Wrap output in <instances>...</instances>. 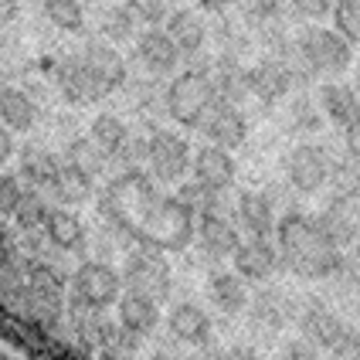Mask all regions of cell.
I'll return each mask as SVG.
<instances>
[{
    "instance_id": "obj_1",
    "label": "cell",
    "mask_w": 360,
    "mask_h": 360,
    "mask_svg": "<svg viewBox=\"0 0 360 360\" xmlns=\"http://www.w3.org/2000/svg\"><path fill=\"white\" fill-rule=\"evenodd\" d=\"M96 214L129 245H153L160 252H184L194 245V211L177 194L160 191V184L143 167L116 170L102 180Z\"/></svg>"
},
{
    "instance_id": "obj_2",
    "label": "cell",
    "mask_w": 360,
    "mask_h": 360,
    "mask_svg": "<svg viewBox=\"0 0 360 360\" xmlns=\"http://www.w3.org/2000/svg\"><path fill=\"white\" fill-rule=\"evenodd\" d=\"M272 241L279 248L282 269L306 282H326L343 259V252L323 238L313 214H306L302 207H289L285 214H279Z\"/></svg>"
},
{
    "instance_id": "obj_3",
    "label": "cell",
    "mask_w": 360,
    "mask_h": 360,
    "mask_svg": "<svg viewBox=\"0 0 360 360\" xmlns=\"http://www.w3.org/2000/svg\"><path fill=\"white\" fill-rule=\"evenodd\" d=\"M211 58L214 55H194L180 65V72H174L167 85H163V105H167V120L180 126V129H200L204 116L211 112V105L218 102L214 85H211Z\"/></svg>"
},
{
    "instance_id": "obj_4",
    "label": "cell",
    "mask_w": 360,
    "mask_h": 360,
    "mask_svg": "<svg viewBox=\"0 0 360 360\" xmlns=\"http://www.w3.org/2000/svg\"><path fill=\"white\" fill-rule=\"evenodd\" d=\"M292 44H296V51H300V58L313 82L343 79L354 68V58H357V48L343 38L340 31L326 27L320 20H306L292 34Z\"/></svg>"
},
{
    "instance_id": "obj_5",
    "label": "cell",
    "mask_w": 360,
    "mask_h": 360,
    "mask_svg": "<svg viewBox=\"0 0 360 360\" xmlns=\"http://www.w3.org/2000/svg\"><path fill=\"white\" fill-rule=\"evenodd\" d=\"M48 79L55 85L58 99L65 105H75V109H85V105H99V102L112 99L109 89L99 82V75L85 65V58L75 51H61L48 61Z\"/></svg>"
},
{
    "instance_id": "obj_6",
    "label": "cell",
    "mask_w": 360,
    "mask_h": 360,
    "mask_svg": "<svg viewBox=\"0 0 360 360\" xmlns=\"http://www.w3.org/2000/svg\"><path fill=\"white\" fill-rule=\"evenodd\" d=\"M333 160H337V153L330 143L300 140L282 157V177L300 198H313V194L326 191L330 174H333Z\"/></svg>"
},
{
    "instance_id": "obj_7",
    "label": "cell",
    "mask_w": 360,
    "mask_h": 360,
    "mask_svg": "<svg viewBox=\"0 0 360 360\" xmlns=\"http://www.w3.org/2000/svg\"><path fill=\"white\" fill-rule=\"evenodd\" d=\"M191 160H194V146L180 129H170V126L150 129V136H146V167L143 170L157 184H163V187L184 184L191 177Z\"/></svg>"
},
{
    "instance_id": "obj_8",
    "label": "cell",
    "mask_w": 360,
    "mask_h": 360,
    "mask_svg": "<svg viewBox=\"0 0 360 360\" xmlns=\"http://www.w3.org/2000/svg\"><path fill=\"white\" fill-rule=\"evenodd\" d=\"M122 296V272H116L105 259H82L68 276V306L85 309H109Z\"/></svg>"
},
{
    "instance_id": "obj_9",
    "label": "cell",
    "mask_w": 360,
    "mask_h": 360,
    "mask_svg": "<svg viewBox=\"0 0 360 360\" xmlns=\"http://www.w3.org/2000/svg\"><path fill=\"white\" fill-rule=\"evenodd\" d=\"M122 285L163 302L170 296V285H174L170 262L163 259V252L153 245H133L126 252V265H122Z\"/></svg>"
},
{
    "instance_id": "obj_10",
    "label": "cell",
    "mask_w": 360,
    "mask_h": 360,
    "mask_svg": "<svg viewBox=\"0 0 360 360\" xmlns=\"http://www.w3.org/2000/svg\"><path fill=\"white\" fill-rule=\"evenodd\" d=\"M133 61L143 68V75L167 82L174 72H180L184 55L163 27H143L133 41Z\"/></svg>"
},
{
    "instance_id": "obj_11",
    "label": "cell",
    "mask_w": 360,
    "mask_h": 360,
    "mask_svg": "<svg viewBox=\"0 0 360 360\" xmlns=\"http://www.w3.org/2000/svg\"><path fill=\"white\" fill-rule=\"evenodd\" d=\"M79 55L85 58V65L99 75V82L109 89V96H116L126 79L133 75V68H129V61L126 55L120 51V44H112V41H105L102 34H82V44H79Z\"/></svg>"
},
{
    "instance_id": "obj_12",
    "label": "cell",
    "mask_w": 360,
    "mask_h": 360,
    "mask_svg": "<svg viewBox=\"0 0 360 360\" xmlns=\"http://www.w3.org/2000/svg\"><path fill=\"white\" fill-rule=\"evenodd\" d=\"M248 89H252V99L272 109L296 92V82H292L289 65L279 55H259L248 65Z\"/></svg>"
},
{
    "instance_id": "obj_13",
    "label": "cell",
    "mask_w": 360,
    "mask_h": 360,
    "mask_svg": "<svg viewBox=\"0 0 360 360\" xmlns=\"http://www.w3.org/2000/svg\"><path fill=\"white\" fill-rule=\"evenodd\" d=\"M204 143H214V146H224V150H241L248 143V133H252V120L241 105H228V102H214L211 112L204 116L198 129Z\"/></svg>"
},
{
    "instance_id": "obj_14",
    "label": "cell",
    "mask_w": 360,
    "mask_h": 360,
    "mask_svg": "<svg viewBox=\"0 0 360 360\" xmlns=\"http://www.w3.org/2000/svg\"><path fill=\"white\" fill-rule=\"evenodd\" d=\"M163 31L180 48L184 61L194 58V55H204L207 44H211V24L204 18V11H198V7H184V4L170 7V14L163 20Z\"/></svg>"
},
{
    "instance_id": "obj_15",
    "label": "cell",
    "mask_w": 360,
    "mask_h": 360,
    "mask_svg": "<svg viewBox=\"0 0 360 360\" xmlns=\"http://www.w3.org/2000/svg\"><path fill=\"white\" fill-rule=\"evenodd\" d=\"M191 180H198L207 191H231L238 180V163L231 157V150L214 146V143H200L191 160Z\"/></svg>"
},
{
    "instance_id": "obj_16",
    "label": "cell",
    "mask_w": 360,
    "mask_h": 360,
    "mask_svg": "<svg viewBox=\"0 0 360 360\" xmlns=\"http://www.w3.org/2000/svg\"><path fill=\"white\" fill-rule=\"evenodd\" d=\"M44 120V105H41L20 82H4L0 89V122L7 129H14L18 136H31Z\"/></svg>"
},
{
    "instance_id": "obj_17",
    "label": "cell",
    "mask_w": 360,
    "mask_h": 360,
    "mask_svg": "<svg viewBox=\"0 0 360 360\" xmlns=\"http://www.w3.org/2000/svg\"><path fill=\"white\" fill-rule=\"evenodd\" d=\"M194 245L200 248L204 259L224 262L231 259L235 248L241 245V231L231 221V214H200L194 221Z\"/></svg>"
},
{
    "instance_id": "obj_18",
    "label": "cell",
    "mask_w": 360,
    "mask_h": 360,
    "mask_svg": "<svg viewBox=\"0 0 360 360\" xmlns=\"http://www.w3.org/2000/svg\"><path fill=\"white\" fill-rule=\"evenodd\" d=\"M316 102H320L326 122L337 126L340 133L360 120V92L354 82H343V79L316 82Z\"/></svg>"
},
{
    "instance_id": "obj_19",
    "label": "cell",
    "mask_w": 360,
    "mask_h": 360,
    "mask_svg": "<svg viewBox=\"0 0 360 360\" xmlns=\"http://www.w3.org/2000/svg\"><path fill=\"white\" fill-rule=\"evenodd\" d=\"M313 221H316V228L323 231V238L330 241L333 248H340V252H347L350 245L360 241V207L347 204V200L330 198L313 214Z\"/></svg>"
},
{
    "instance_id": "obj_20",
    "label": "cell",
    "mask_w": 360,
    "mask_h": 360,
    "mask_svg": "<svg viewBox=\"0 0 360 360\" xmlns=\"http://www.w3.org/2000/svg\"><path fill=\"white\" fill-rule=\"evenodd\" d=\"M44 235L48 241L65 252V255H79L89 259V228L85 221L75 214V207H65V204H51L48 218H44Z\"/></svg>"
},
{
    "instance_id": "obj_21",
    "label": "cell",
    "mask_w": 360,
    "mask_h": 360,
    "mask_svg": "<svg viewBox=\"0 0 360 360\" xmlns=\"http://www.w3.org/2000/svg\"><path fill=\"white\" fill-rule=\"evenodd\" d=\"M61 170V153L44 140H27L18 146V174L38 191H51V184Z\"/></svg>"
},
{
    "instance_id": "obj_22",
    "label": "cell",
    "mask_w": 360,
    "mask_h": 360,
    "mask_svg": "<svg viewBox=\"0 0 360 360\" xmlns=\"http://www.w3.org/2000/svg\"><path fill=\"white\" fill-rule=\"evenodd\" d=\"M231 259H235V272H238L245 282H269L282 269L276 241L272 238H255V235L241 241Z\"/></svg>"
},
{
    "instance_id": "obj_23",
    "label": "cell",
    "mask_w": 360,
    "mask_h": 360,
    "mask_svg": "<svg viewBox=\"0 0 360 360\" xmlns=\"http://www.w3.org/2000/svg\"><path fill=\"white\" fill-rule=\"evenodd\" d=\"M116 320L126 337H150L160 326V302L146 292L126 289L116 302Z\"/></svg>"
},
{
    "instance_id": "obj_24",
    "label": "cell",
    "mask_w": 360,
    "mask_h": 360,
    "mask_svg": "<svg viewBox=\"0 0 360 360\" xmlns=\"http://www.w3.org/2000/svg\"><path fill=\"white\" fill-rule=\"evenodd\" d=\"M296 326H300L302 340H309L313 347H320V350H330L333 343L340 340L343 330H347L340 316L330 306H323L320 300L302 302L300 309H296Z\"/></svg>"
},
{
    "instance_id": "obj_25",
    "label": "cell",
    "mask_w": 360,
    "mask_h": 360,
    "mask_svg": "<svg viewBox=\"0 0 360 360\" xmlns=\"http://www.w3.org/2000/svg\"><path fill=\"white\" fill-rule=\"evenodd\" d=\"M211 85H214V96L218 102H228V105H241L252 99V89H248V65L241 58H231V55H214L211 58Z\"/></svg>"
},
{
    "instance_id": "obj_26",
    "label": "cell",
    "mask_w": 360,
    "mask_h": 360,
    "mask_svg": "<svg viewBox=\"0 0 360 360\" xmlns=\"http://www.w3.org/2000/svg\"><path fill=\"white\" fill-rule=\"evenodd\" d=\"M276 211L279 207L272 204V198L265 191H238V198H235L238 228H245L255 238H272L276 235V221H279Z\"/></svg>"
},
{
    "instance_id": "obj_27",
    "label": "cell",
    "mask_w": 360,
    "mask_h": 360,
    "mask_svg": "<svg viewBox=\"0 0 360 360\" xmlns=\"http://www.w3.org/2000/svg\"><path fill=\"white\" fill-rule=\"evenodd\" d=\"M96 194H99V180H92L89 174H82L79 167H72V163L61 160L58 177H55L51 191H48L51 204H65V207H82V204L96 200Z\"/></svg>"
},
{
    "instance_id": "obj_28",
    "label": "cell",
    "mask_w": 360,
    "mask_h": 360,
    "mask_svg": "<svg viewBox=\"0 0 360 360\" xmlns=\"http://www.w3.org/2000/svg\"><path fill=\"white\" fill-rule=\"evenodd\" d=\"M282 105H285V129H289L292 136L309 140V136L323 133V122H326V116H323L316 96H309L306 89H296L289 99L282 102Z\"/></svg>"
},
{
    "instance_id": "obj_29",
    "label": "cell",
    "mask_w": 360,
    "mask_h": 360,
    "mask_svg": "<svg viewBox=\"0 0 360 360\" xmlns=\"http://www.w3.org/2000/svg\"><path fill=\"white\" fill-rule=\"evenodd\" d=\"M38 14L48 20V27L58 31V34H72V38L89 34V11H85V0H41Z\"/></svg>"
},
{
    "instance_id": "obj_30",
    "label": "cell",
    "mask_w": 360,
    "mask_h": 360,
    "mask_svg": "<svg viewBox=\"0 0 360 360\" xmlns=\"http://www.w3.org/2000/svg\"><path fill=\"white\" fill-rule=\"evenodd\" d=\"M140 20L133 18L129 11H126V4H112V0H105L99 4V14H96V34H102L105 41H112V44H133L136 34H140Z\"/></svg>"
},
{
    "instance_id": "obj_31",
    "label": "cell",
    "mask_w": 360,
    "mask_h": 360,
    "mask_svg": "<svg viewBox=\"0 0 360 360\" xmlns=\"http://www.w3.org/2000/svg\"><path fill=\"white\" fill-rule=\"evenodd\" d=\"M167 326L180 343H204L211 337V316L198 302H174L167 313Z\"/></svg>"
},
{
    "instance_id": "obj_32",
    "label": "cell",
    "mask_w": 360,
    "mask_h": 360,
    "mask_svg": "<svg viewBox=\"0 0 360 360\" xmlns=\"http://www.w3.org/2000/svg\"><path fill=\"white\" fill-rule=\"evenodd\" d=\"M61 160L72 163V167H79L82 174H89L92 180H105V174H109V157L102 153L96 143L89 140V133H79V136H72V140L65 143L58 150Z\"/></svg>"
},
{
    "instance_id": "obj_33",
    "label": "cell",
    "mask_w": 360,
    "mask_h": 360,
    "mask_svg": "<svg viewBox=\"0 0 360 360\" xmlns=\"http://www.w3.org/2000/svg\"><path fill=\"white\" fill-rule=\"evenodd\" d=\"M207 296L224 316H238L241 309L252 302L248 300V282L241 279L238 272H214L207 279Z\"/></svg>"
},
{
    "instance_id": "obj_34",
    "label": "cell",
    "mask_w": 360,
    "mask_h": 360,
    "mask_svg": "<svg viewBox=\"0 0 360 360\" xmlns=\"http://www.w3.org/2000/svg\"><path fill=\"white\" fill-rule=\"evenodd\" d=\"M85 133H89V140L96 143L102 153L109 157V163H112V157L122 150V143L129 140L133 126L122 120L120 112H99V116H92V120H89Z\"/></svg>"
},
{
    "instance_id": "obj_35",
    "label": "cell",
    "mask_w": 360,
    "mask_h": 360,
    "mask_svg": "<svg viewBox=\"0 0 360 360\" xmlns=\"http://www.w3.org/2000/svg\"><path fill=\"white\" fill-rule=\"evenodd\" d=\"M326 191H330V198L347 200V204L360 207V160H357V157H350L347 150H343V153H337V160H333V174H330Z\"/></svg>"
},
{
    "instance_id": "obj_36",
    "label": "cell",
    "mask_w": 360,
    "mask_h": 360,
    "mask_svg": "<svg viewBox=\"0 0 360 360\" xmlns=\"http://www.w3.org/2000/svg\"><path fill=\"white\" fill-rule=\"evenodd\" d=\"M252 313L269 330H282L289 320H296V302H292V296H285L282 289H259V296L252 302Z\"/></svg>"
},
{
    "instance_id": "obj_37",
    "label": "cell",
    "mask_w": 360,
    "mask_h": 360,
    "mask_svg": "<svg viewBox=\"0 0 360 360\" xmlns=\"http://www.w3.org/2000/svg\"><path fill=\"white\" fill-rule=\"evenodd\" d=\"M18 27V24H14ZM14 27H0V79L4 82H20V75L31 68L27 51H24V41Z\"/></svg>"
},
{
    "instance_id": "obj_38",
    "label": "cell",
    "mask_w": 360,
    "mask_h": 360,
    "mask_svg": "<svg viewBox=\"0 0 360 360\" xmlns=\"http://www.w3.org/2000/svg\"><path fill=\"white\" fill-rule=\"evenodd\" d=\"M330 20H333L330 24L333 31H340L354 48H360V0H333Z\"/></svg>"
},
{
    "instance_id": "obj_39",
    "label": "cell",
    "mask_w": 360,
    "mask_h": 360,
    "mask_svg": "<svg viewBox=\"0 0 360 360\" xmlns=\"http://www.w3.org/2000/svg\"><path fill=\"white\" fill-rule=\"evenodd\" d=\"M27 187H31V184L20 177L18 170H4V174H0V218L11 221V214L18 211L20 198L27 194Z\"/></svg>"
},
{
    "instance_id": "obj_40",
    "label": "cell",
    "mask_w": 360,
    "mask_h": 360,
    "mask_svg": "<svg viewBox=\"0 0 360 360\" xmlns=\"http://www.w3.org/2000/svg\"><path fill=\"white\" fill-rule=\"evenodd\" d=\"M126 11L140 20V27H163V20L170 14L167 0H122Z\"/></svg>"
},
{
    "instance_id": "obj_41",
    "label": "cell",
    "mask_w": 360,
    "mask_h": 360,
    "mask_svg": "<svg viewBox=\"0 0 360 360\" xmlns=\"http://www.w3.org/2000/svg\"><path fill=\"white\" fill-rule=\"evenodd\" d=\"M231 7L238 11L241 20H269V18H282L285 0H235Z\"/></svg>"
},
{
    "instance_id": "obj_42",
    "label": "cell",
    "mask_w": 360,
    "mask_h": 360,
    "mask_svg": "<svg viewBox=\"0 0 360 360\" xmlns=\"http://www.w3.org/2000/svg\"><path fill=\"white\" fill-rule=\"evenodd\" d=\"M289 7H292V14L306 24V20H323L330 18V11H333V0H289Z\"/></svg>"
},
{
    "instance_id": "obj_43",
    "label": "cell",
    "mask_w": 360,
    "mask_h": 360,
    "mask_svg": "<svg viewBox=\"0 0 360 360\" xmlns=\"http://www.w3.org/2000/svg\"><path fill=\"white\" fill-rule=\"evenodd\" d=\"M330 357L333 360H360V337L350 333V330H343L340 340L330 347Z\"/></svg>"
},
{
    "instance_id": "obj_44",
    "label": "cell",
    "mask_w": 360,
    "mask_h": 360,
    "mask_svg": "<svg viewBox=\"0 0 360 360\" xmlns=\"http://www.w3.org/2000/svg\"><path fill=\"white\" fill-rule=\"evenodd\" d=\"M279 360H320V354H316V347L309 340H292V343L282 347Z\"/></svg>"
},
{
    "instance_id": "obj_45",
    "label": "cell",
    "mask_w": 360,
    "mask_h": 360,
    "mask_svg": "<svg viewBox=\"0 0 360 360\" xmlns=\"http://www.w3.org/2000/svg\"><path fill=\"white\" fill-rule=\"evenodd\" d=\"M14 157H18V133L0 122V167H7Z\"/></svg>"
},
{
    "instance_id": "obj_46",
    "label": "cell",
    "mask_w": 360,
    "mask_h": 360,
    "mask_svg": "<svg viewBox=\"0 0 360 360\" xmlns=\"http://www.w3.org/2000/svg\"><path fill=\"white\" fill-rule=\"evenodd\" d=\"M24 11V0H0V27H14Z\"/></svg>"
},
{
    "instance_id": "obj_47",
    "label": "cell",
    "mask_w": 360,
    "mask_h": 360,
    "mask_svg": "<svg viewBox=\"0 0 360 360\" xmlns=\"http://www.w3.org/2000/svg\"><path fill=\"white\" fill-rule=\"evenodd\" d=\"M340 140H343V150H347L350 157H357V160H360V120L354 122L350 129H343Z\"/></svg>"
},
{
    "instance_id": "obj_48",
    "label": "cell",
    "mask_w": 360,
    "mask_h": 360,
    "mask_svg": "<svg viewBox=\"0 0 360 360\" xmlns=\"http://www.w3.org/2000/svg\"><path fill=\"white\" fill-rule=\"evenodd\" d=\"M231 4H235V0H194V7H198V11H204V14H214V18H218V14H224V11H231Z\"/></svg>"
},
{
    "instance_id": "obj_49",
    "label": "cell",
    "mask_w": 360,
    "mask_h": 360,
    "mask_svg": "<svg viewBox=\"0 0 360 360\" xmlns=\"http://www.w3.org/2000/svg\"><path fill=\"white\" fill-rule=\"evenodd\" d=\"M343 259H347V265L357 272V279H360V241H357V245H350V248L343 252Z\"/></svg>"
},
{
    "instance_id": "obj_50",
    "label": "cell",
    "mask_w": 360,
    "mask_h": 360,
    "mask_svg": "<svg viewBox=\"0 0 360 360\" xmlns=\"http://www.w3.org/2000/svg\"><path fill=\"white\" fill-rule=\"evenodd\" d=\"M224 360H259L255 357V354H252V350H228V354H224Z\"/></svg>"
},
{
    "instance_id": "obj_51",
    "label": "cell",
    "mask_w": 360,
    "mask_h": 360,
    "mask_svg": "<svg viewBox=\"0 0 360 360\" xmlns=\"http://www.w3.org/2000/svg\"><path fill=\"white\" fill-rule=\"evenodd\" d=\"M354 85H357V92H360V51H357V58H354Z\"/></svg>"
},
{
    "instance_id": "obj_52",
    "label": "cell",
    "mask_w": 360,
    "mask_h": 360,
    "mask_svg": "<svg viewBox=\"0 0 360 360\" xmlns=\"http://www.w3.org/2000/svg\"><path fill=\"white\" fill-rule=\"evenodd\" d=\"M85 4H92V7H99V4H105V0H85Z\"/></svg>"
},
{
    "instance_id": "obj_53",
    "label": "cell",
    "mask_w": 360,
    "mask_h": 360,
    "mask_svg": "<svg viewBox=\"0 0 360 360\" xmlns=\"http://www.w3.org/2000/svg\"><path fill=\"white\" fill-rule=\"evenodd\" d=\"M167 4H170V7H177V4H184V0H167Z\"/></svg>"
},
{
    "instance_id": "obj_54",
    "label": "cell",
    "mask_w": 360,
    "mask_h": 360,
    "mask_svg": "<svg viewBox=\"0 0 360 360\" xmlns=\"http://www.w3.org/2000/svg\"><path fill=\"white\" fill-rule=\"evenodd\" d=\"M357 323H360V302H357Z\"/></svg>"
},
{
    "instance_id": "obj_55",
    "label": "cell",
    "mask_w": 360,
    "mask_h": 360,
    "mask_svg": "<svg viewBox=\"0 0 360 360\" xmlns=\"http://www.w3.org/2000/svg\"><path fill=\"white\" fill-rule=\"evenodd\" d=\"M0 89H4V79H0Z\"/></svg>"
}]
</instances>
